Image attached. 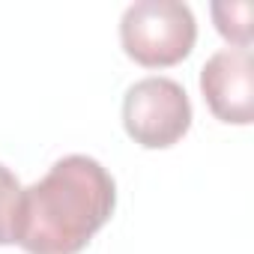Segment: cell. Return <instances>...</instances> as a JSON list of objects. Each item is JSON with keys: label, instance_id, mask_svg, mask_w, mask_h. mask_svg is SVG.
<instances>
[{"label": "cell", "instance_id": "cell-1", "mask_svg": "<svg viewBox=\"0 0 254 254\" xmlns=\"http://www.w3.org/2000/svg\"><path fill=\"white\" fill-rule=\"evenodd\" d=\"M117 183L93 156H63L24 189L18 245L27 254H78L114 215Z\"/></svg>", "mask_w": 254, "mask_h": 254}, {"label": "cell", "instance_id": "cell-2", "mask_svg": "<svg viewBox=\"0 0 254 254\" xmlns=\"http://www.w3.org/2000/svg\"><path fill=\"white\" fill-rule=\"evenodd\" d=\"M197 39V21L180 0H135L120 18V42L126 57L147 69L183 63Z\"/></svg>", "mask_w": 254, "mask_h": 254}, {"label": "cell", "instance_id": "cell-3", "mask_svg": "<svg viewBox=\"0 0 254 254\" xmlns=\"http://www.w3.org/2000/svg\"><path fill=\"white\" fill-rule=\"evenodd\" d=\"M123 129L144 150H168L191 129V102L180 81L150 75L123 96Z\"/></svg>", "mask_w": 254, "mask_h": 254}, {"label": "cell", "instance_id": "cell-4", "mask_svg": "<svg viewBox=\"0 0 254 254\" xmlns=\"http://www.w3.org/2000/svg\"><path fill=\"white\" fill-rule=\"evenodd\" d=\"M200 93L221 123L248 126L254 117V60L248 48H221L200 69Z\"/></svg>", "mask_w": 254, "mask_h": 254}, {"label": "cell", "instance_id": "cell-5", "mask_svg": "<svg viewBox=\"0 0 254 254\" xmlns=\"http://www.w3.org/2000/svg\"><path fill=\"white\" fill-rule=\"evenodd\" d=\"M21 203H24V189H21L18 177L6 165H0V245L18 242Z\"/></svg>", "mask_w": 254, "mask_h": 254}, {"label": "cell", "instance_id": "cell-6", "mask_svg": "<svg viewBox=\"0 0 254 254\" xmlns=\"http://www.w3.org/2000/svg\"><path fill=\"white\" fill-rule=\"evenodd\" d=\"M212 21H215V30L227 42H233L236 48L251 45V3L248 0H221V3H212Z\"/></svg>", "mask_w": 254, "mask_h": 254}]
</instances>
